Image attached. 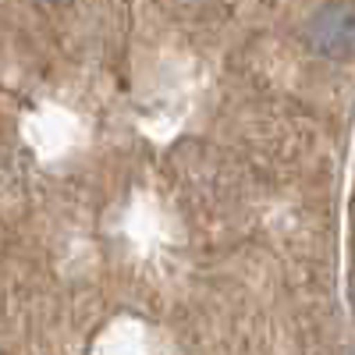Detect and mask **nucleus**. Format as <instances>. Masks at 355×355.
I'll return each mask as SVG.
<instances>
[{"mask_svg":"<svg viewBox=\"0 0 355 355\" xmlns=\"http://www.w3.org/2000/svg\"><path fill=\"white\" fill-rule=\"evenodd\" d=\"M306 43L320 57L345 61L355 53V4H331L306 25Z\"/></svg>","mask_w":355,"mask_h":355,"instance_id":"nucleus-1","label":"nucleus"},{"mask_svg":"<svg viewBox=\"0 0 355 355\" xmlns=\"http://www.w3.org/2000/svg\"><path fill=\"white\" fill-rule=\"evenodd\" d=\"M352 309H355V284H352Z\"/></svg>","mask_w":355,"mask_h":355,"instance_id":"nucleus-2","label":"nucleus"}]
</instances>
